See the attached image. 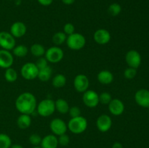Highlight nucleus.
Masks as SVG:
<instances>
[{"mask_svg":"<svg viewBox=\"0 0 149 148\" xmlns=\"http://www.w3.org/2000/svg\"><path fill=\"white\" fill-rule=\"evenodd\" d=\"M58 145H60L61 146L65 147L69 144L70 139L69 136L66 134V133H64V134L61 135V136H58Z\"/></svg>","mask_w":149,"mask_h":148,"instance_id":"nucleus-34","label":"nucleus"},{"mask_svg":"<svg viewBox=\"0 0 149 148\" xmlns=\"http://www.w3.org/2000/svg\"><path fill=\"white\" fill-rule=\"evenodd\" d=\"M13 55L17 57H24L29 52V49L24 44H20L15 46L13 49Z\"/></svg>","mask_w":149,"mask_h":148,"instance_id":"nucleus-25","label":"nucleus"},{"mask_svg":"<svg viewBox=\"0 0 149 148\" xmlns=\"http://www.w3.org/2000/svg\"><path fill=\"white\" fill-rule=\"evenodd\" d=\"M10 148H23V147L19 144H15V145H12Z\"/></svg>","mask_w":149,"mask_h":148,"instance_id":"nucleus-40","label":"nucleus"},{"mask_svg":"<svg viewBox=\"0 0 149 148\" xmlns=\"http://www.w3.org/2000/svg\"><path fill=\"white\" fill-rule=\"evenodd\" d=\"M63 32L66 36H70L75 33V27L71 23H67L63 26Z\"/></svg>","mask_w":149,"mask_h":148,"instance_id":"nucleus-33","label":"nucleus"},{"mask_svg":"<svg viewBox=\"0 0 149 148\" xmlns=\"http://www.w3.org/2000/svg\"><path fill=\"white\" fill-rule=\"evenodd\" d=\"M55 110L61 114H66L68 113L69 110V104L68 102L65 100L64 99H58L56 101H55Z\"/></svg>","mask_w":149,"mask_h":148,"instance_id":"nucleus-20","label":"nucleus"},{"mask_svg":"<svg viewBox=\"0 0 149 148\" xmlns=\"http://www.w3.org/2000/svg\"><path fill=\"white\" fill-rule=\"evenodd\" d=\"M31 124V118L30 115L21 114L17 119V125L20 129H26Z\"/></svg>","mask_w":149,"mask_h":148,"instance_id":"nucleus-21","label":"nucleus"},{"mask_svg":"<svg viewBox=\"0 0 149 148\" xmlns=\"http://www.w3.org/2000/svg\"><path fill=\"white\" fill-rule=\"evenodd\" d=\"M66 44L69 49L72 50H80L86 44V39L79 33H74L67 36Z\"/></svg>","mask_w":149,"mask_h":148,"instance_id":"nucleus-3","label":"nucleus"},{"mask_svg":"<svg viewBox=\"0 0 149 148\" xmlns=\"http://www.w3.org/2000/svg\"><path fill=\"white\" fill-rule=\"evenodd\" d=\"M66 84V78L63 74H57L52 80V84L55 88H62Z\"/></svg>","mask_w":149,"mask_h":148,"instance_id":"nucleus-24","label":"nucleus"},{"mask_svg":"<svg viewBox=\"0 0 149 148\" xmlns=\"http://www.w3.org/2000/svg\"><path fill=\"white\" fill-rule=\"evenodd\" d=\"M32 148H42L41 147H39V146H36V147H33Z\"/></svg>","mask_w":149,"mask_h":148,"instance_id":"nucleus-41","label":"nucleus"},{"mask_svg":"<svg viewBox=\"0 0 149 148\" xmlns=\"http://www.w3.org/2000/svg\"><path fill=\"white\" fill-rule=\"evenodd\" d=\"M37 1L41 5L47 7V6L50 5L52 3V1H53V0H37Z\"/></svg>","mask_w":149,"mask_h":148,"instance_id":"nucleus-37","label":"nucleus"},{"mask_svg":"<svg viewBox=\"0 0 149 148\" xmlns=\"http://www.w3.org/2000/svg\"><path fill=\"white\" fill-rule=\"evenodd\" d=\"M11 145V138L6 133H0V148H10Z\"/></svg>","mask_w":149,"mask_h":148,"instance_id":"nucleus-28","label":"nucleus"},{"mask_svg":"<svg viewBox=\"0 0 149 148\" xmlns=\"http://www.w3.org/2000/svg\"><path fill=\"white\" fill-rule=\"evenodd\" d=\"M42 138L37 133H32L29 136V142L33 146H39L41 144V142H42Z\"/></svg>","mask_w":149,"mask_h":148,"instance_id":"nucleus-32","label":"nucleus"},{"mask_svg":"<svg viewBox=\"0 0 149 148\" xmlns=\"http://www.w3.org/2000/svg\"><path fill=\"white\" fill-rule=\"evenodd\" d=\"M90 85V81L87 76L84 74H78L74 78V86L76 91L79 93H84L87 91Z\"/></svg>","mask_w":149,"mask_h":148,"instance_id":"nucleus-11","label":"nucleus"},{"mask_svg":"<svg viewBox=\"0 0 149 148\" xmlns=\"http://www.w3.org/2000/svg\"><path fill=\"white\" fill-rule=\"evenodd\" d=\"M111 148H123V146H122V145L120 142H115V143H113V145H112Z\"/></svg>","mask_w":149,"mask_h":148,"instance_id":"nucleus-39","label":"nucleus"},{"mask_svg":"<svg viewBox=\"0 0 149 148\" xmlns=\"http://www.w3.org/2000/svg\"><path fill=\"white\" fill-rule=\"evenodd\" d=\"M37 102L35 96L30 92H23L15 101V107L21 114L31 115L36 110Z\"/></svg>","mask_w":149,"mask_h":148,"instance_id":"nucleus-1","label":"nucleus"},{"mask_svg":"<svg viewBox=\"0 0 149 148\" xmlns=\"http://www.w3.org/2000/svg\"><path fill=\"white\" fill-rule=\"evenodd\" d=\"M39 69L33 62H27L22 66L20 74L26 80H33L37 78Z\"/></svg>","mask_w":149,"mask_h":148,"instance_id":"nucleus-6","label":"nucleus"},{"mask_svg":"<svg viewBox=\"0 0 149 148\" xmlns=\"http://www.w3.org/2000/svg\"><path fill=\"white\" fill-rule=\"evenodd\" d=\"M68 129L71 133L74 134H80L86 131L87 128V120L83 116L71 118L68 121Z\"/></svg>","mask_w":149,"mask_h":148,"instance_id":"nucleus-2","label":"nucleus"},{"mask_svg":"<svg viewBox=\"0 0 149 148\" xmlns=\"http://www.w3.org/2000/svg\"><path fill=\"white\" fill-rule=\"evenodd\" d=\"M49 128L54 135L55 136H61V135L66 133L68 130V126L63 120L61 118H54L51 120Z\"/></svg>","mask_w":149,"mask_h":148,"instance_id":"nucleus-9","label":"nucleus"},{"mask_svg":"<svg viewBox=\"0 0 149 148\" xmlns=\"http://www.w3.org/2000/svg\"><path fill=\"white\" fill-rule=\"evenodd\" d=\"M108 105L109 112L115 116L121 115L125 111V104L119 99H112Z\"/></svg>","mask_w":149,"mask_h":148,"instance_id":"nucleus-15","label":"nucleus"},{"mask_svg":"<svg viewBox=\"0 0 149 148\" xmlns=\"http://www.w3.org/2000/svg\"><path fill=\"white\" fill-rule=\"evenodd\" d=\"M108 12L111 16L116 17V16L119 15L122 12V7L118 3H113L109 7Z\"/></svg>","mask_w":149,"mask_h":148,"instance_id":"nucleus-29","label":"nucleus"},{"mask_svg":"<svg viewBox=\"0 0 149 148\" xmlns=\"http://www.w3.org/2000/svg\"><path fill=\"white\" fill-rule=\"evenodd\" d=\"M42 148H57L58 145V137L54 134H48L42 139L41 142Z\"/></svg>","mask_w":149,"mask_h":148,"instance_id":"nucleus-18","label":"nucleus"},{"mask_svg":"<svg viewBox=\"0 0 149 148\" xmlns=\"http://www.w3.org/2000/svg\"><path fill=\"white\" fill-rule=\"evenodd\" d=\"M137 75V69L132 68H127L124 71V76L127 79H132Z\"/></svg>","mask_w":149,"mask_h":148,"instance_id":"nucleus-31","label":"nucleus"},{"mask_svg":"<svg viewBox=\"0 0 149 148\" xmlns=\"http://www.w3.org/2000/svg\"><path fill=\"white\" fill-rule=\"evenodd\" d=\"M112 126L111 118L106 114L100 115L96 120V126L100 132H107Z\"/></svg>","mask_w":149,"mask_h":148,"instance_id":"nucleus-13","label":"nucleus"},{"mask_svg":"<svg viewBox=\"0 0 149 148\" xmlns=\"http://www.w3.org/2000/svg\"><path fill=\"white\" fill-rule=\"evenodd\" d=\"M111 100V95L109 92H103L99 95V103L103 104H109Z\"/></svg>","mask_w":149,"mask_h":148,"instance_id":"nucleus-30","label":"nucleus"},{"mask_svg":"<svg viewBox=\"0 0 149 148\" xmlns=\"http://www.w3.org/2000/svg\"><path fill=\"white\" fill-rule=\"evenodd\" d=\"M67 36L63 31H58L52 36V42L56 46H60L66 41Z\"/></svg>","mask_w":149,"mask_h":148,"instance_id":"nucleus-27","label":"nucleus"},{"mask_svg":"<svg viewBox=\"0 0 149 148\" xmlns=\"http://www.w3.org/2000/svg\"><path fill=\"white\" fill-rule=\"evenodd\" d=\"M4 78L7 82L13 83L17 80V73L14 68H7L4 73Z\"/></svg>","mask_w":149,"mask_h":148,"instance_id":"nucleus-26","label":"nucleus"},{"mask_svg":"<svg viewBox=\"0 0 149 148\" xmlns=\"http://www.w3.org/2000/svg\"><path fill=\"white\" fill-rule=\"evenodd\" d=\"M95 41L100 45H105L109 43L111 40V33L106 29H97L93 35Z\"/></svg>","mask_w":149,"mask_h":148,"instance_id":"nucleus-14","label":"nucleus"},{"mask_svg":"<svg viewBox=\"0 0 149 148\" xmlns=\"http://www.w3.org/2000/svg\"><path fill=\"white\" fill-rule=\"evenodd\" d=\"M125 61L130 68L137 69L140 67L142 61L141 55L138 51L135 49H131L127 52L125 55Z\"/></svg>","mask_w":149,"mask_h":148,"instance_id":"nucleus-8","label":"nucleus"},{"mask_svg":"<svg viewBox=\"0 0 149 148\" xmlns=\"http://www.w3.org/2000/svg\"><path fill=\"white\" fill-rule=\"evenodd\" d=\"M97 81L102 84H110L113 81V75L111 71L103 70L100 71L97 75Z\"/></svg>","mask_w":149,"mask_h":148,"instance_id":"nucleus-19","label":"nucleus"},{"mask_svg":"<svg viewBox=\"0 0 149 148\" xmlns=\"http://www.w3.org/2000/svg\"><path fill=\"white\" fill-rule=\"evenodd\" d=\"M14 62V58L10 51L5 49H0V68H10Z\"/></svg>","mask_w":149,"mask_h":148,"instance_id":"nucleus-16","label":"nucleus"},{"mask_svg":"<svg viewBox=\"0 0 149 148\" xmlns=\"http://www.w3.org/2000/svg\"><path fill=\"white\" fill-rule=\"evenodd\" d=\"M135 100L141 107L149 108V90L146 89L138 90L135 94Z\"/></svg>","mask_w":149,"mask_h":148,"instance_id":"nucleus-12","label":"nucleus"},{"mask_svg":"<svg viewBox=\"0 0 149 148\" xmlns=\"http://www.w3.org/2000/svg\"><path fill=\"white\" fill-rule=\"evenodd\" d=\"M16 41L15 37L7 31L0 32V46L5 50H13L15 46Z\"/></svg>","mask_w":149,"mask_h":148,"instance_id":"nucleus-7","label":"nucleus"},{"mask_svg":"<svg viewBox=\"0 0 149 148\" xmlns=\"http://www.w3.org/2000/svg\"><path fill=\"white\" fill-rule=\"evenodd\" d=\"M35 65H36L38 69L41 70L42 68H45L48 66V61L47 60V59L45 57H39V59L36 60Z\"/></svg>","mask_w":149,"mask_h":148,"instance_id":"nucleus-35","label":"nucleus"},{"mask_svg":"<svg viewBox=\"0 0 149 148\" xmlns=\"http://www.w3.org/2000/svg\"><path fill=\"white\" fill-rule=\"evenodd\" d=\"M61 1L63 4H66V5H71V4H74L76 0H61Z\"/></svg>","mask_w":149,"mask_h":148,"instance_id":"nucleus-38","label":"nucleus"},{"mask_svg":"<svg viewBox=\"0 0 149 148\" xmlns=\"http://www.w3.org/2000/svg\"><path fill=\"white\" fill-rule=\"evenodd\" d=\"M82 100L88 107H95L99 104V94L94 90H88L83 93Z\"/></svg>","mask_w":149,"mask_h":148,"instance_id":"nucleus-10","label":"nucleus"},{"mask_svg":"<svg viewBox=\"0 0 149 148\" xmlns=\"http://www.w3.org/2000/svg\"><path fill=\"white\" fill-rule=\"evenodd\" d=\"M27 31L26 26L20 21L15 22L10 27V33L14 36L15 38H20L24 36Z\"/></svg>","mask_w":149,"mask_h":148,"instance_id":"nucleus-17","label":"nucleus"},{"mask_svg":"<svg viewBox=\"0 0 149 148\" xmlns=\"http://www.w3.org/2000/svg\"><path fill=\"white\" fill-rule=\"evenodd\" d=\"M52 73V70L50 67L48 65L47 67L42 69L39 70V73H38L37 78L43 82H47L49 81L51 78V75Z\"/></svg>","mask_w":149,"mask_h":148,"instance_id":"nucleus-23","label":"nucleus"},{"mask_svg":"<svg viewBox=\"0 0 149 148\" xmlns=\"http://www.w3.org/2000/svg\"><path fill=\"white\" fill-rule=\"evenodd\" d=\"M45 57L48 62L51 63H58L61 62L64 57V52L61 48L58 46H51L47 49L45 54Z\"/></svg>","mask_w":149,"mask_h":148,"instance_id":"nucleus-5","label":"nucleus"},{"mask_svg":"<svg viewBox=\"0 0 149 148\" xmlns=\"http://www.w3.org/2000/svg\"><path fill=\"white\" fill-rule=\"evenodd\" d=\"M68 113H69L70 116L71 118L78 117V116L81 115V110L77 106H73V107H70L69 110H68Z\"/></svg>","mask_w":149,"mask_h":148,"instance_id":"nucleus-36","label":"nucleus"},{"mask_svg":"<svg viewBox=\"0 0 149 148\" xmlns=\"http://www.w3.org/2000/svg\"><path fill=\"white\" fill-rule=\"evenodd\" d=\"M38 114L42 117H49L55 111V101L50 99L42 100L36 106Z\"/></svg>","mask_w":149,"mask_h":148,"instance_id":"nucleus-4","label":"nucleus"},{"mask_svg":"<svg viewBox=\"0 0 149 148\" xmlns=\"http://www.w3.org/2000/svg\"><path fill=\"white\" fill-rule=\"evenodd\" d=\"M30 52L32 55L39 58L45 55L46 50H45V48L44 47L43 45L41 44L36 43L31 45L30 48Z\"/></svg>","mask_w":149,"mask_h":148,"instance_id":"nucleus-22","label":"nucleus"}]
</instances>
